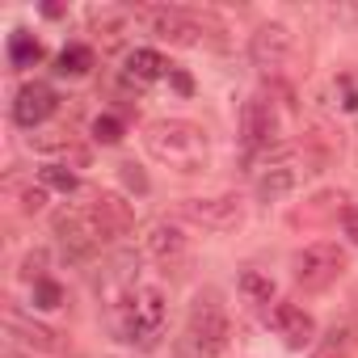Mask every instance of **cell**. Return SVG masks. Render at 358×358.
I'll list each match as a JSON object with an SVG mask.
<instances>
[{
	"instance_id": "2",
	"label": "cell",
	"mask_w": 358,
	"mask_h": 358,
	"mask_svg": "<svg viewBox=\"0 0 358 358\" xmlns=\"http://www.w3.org/2000/svg\"><path fill=\"white\" fill-rule=\"evenodd\" d=\"M164 316H169V303H164V295L156 287L127 291L110 312L114 333L122 341H131V345H156V337L164 333Z\"/></svg>"
},
{
	"instance_id": "7",
	"label": "cell",
	"mask_w": 358,
	"mask_h": 358,
	"mask_svg": "<svg viewBox=\"0 0 358 358\" xmlns=\"http://www.w3.org/2000/svg\"><path fill=\"white\" fill-rule=\"evenodd\" d=\"M182 220H190V224H199L207 232H232L245 220V211H241L236 194H215V199H186Z\"/></svg>"
},
{
	"instance_id": "20",
	"label": "cell",
	"mask_w": 358,
	"mask_h": 358,
	"mask_svg": "<svg viewBox=\"0 0 358 358\" xmlns=\"http://www.w3.org/2000/svg\"><path fill=\"white\" fill-rule=\"evenodd\" d=\"M38 186H47V190H64V194H76V190H80L76 173H68L64 164H47V169L38 173Z\"/></svg>"
},
{
	"instance_id": "25",
	"label": "cell",
	"mask_w": 358,
	"mask_h": 358,
	"mask_svg": "<svg viewBox=\"0 0 358 358\" xmlns=\"http://www.w3.org/2000/svg\"><path fill=\"white\" fill-rule=\"evenodd\" d=\"M43 266H47V253L43 249H34L26 262H22V278H30V282H38L43 278Z\"/></svg>"
},
{
	"instance_id": "12",
	"label": "cell",
	"mask_w": 358,
	"mask_h": 358,
	"mask_svg": "<svg viewBox=\"0 0 358 358\" xmlns=\"http://www.w3.org/2000/svg\"><path fill=\"white\" fill-rule=\"evenodd\" d=\"M5 329H9V337H17V341H22V345H30V350H43V354H55V350L64 345L55 329H47V324H38V320L22 316L17 308H9V312H5Z\"/></svg>"
},
{
	"instance_id": "4",
	"label": "cell",
	"mask_w": 358,
	"mask_h": 358,
	"mask_svg": "<svg viewBox=\"0 0 358 358\" xmlns=\"http://www.w3.org/2000/svg\"><path fill=\"white\" fill-rule=\"evenodd\" d=\"M51 224H55V236H59V249L68 262H89L106 245V232L89 207H64V211H55Z\"/></svg>"
},
{
	"instance_id": "26",
	"label": "cell",
	"mask_w": 358,
	"mask_h": 358,
	"mask_svg": "<svg viewBox=\"0 0 358 358\" xmlns=\"http://www.w3.org/2000/svg\"><path fill=\"white\" fill-rule=\"evenodd\" d=\"M122 182H127V190H135V194H148V177H143L135 164H122Z\"/></svg>"
},
{
	"instance_id": "5",
	"label": "cell",
	"mask_w": 358,
	"mask_h": 358,
	"mask_svg": "<svg viewBox=\"0 0 358 358\" xmlns=\"http://www.w3.org/2000/svg\"><path fill=\"white\" fill-rule=\"evenodd\" d=\"M278 135H282V127H278L274 106H270L266 97L245 101V114H241V143H245L249 160H274V156H282L287 148L278 143Z\"/></svg>"
},
{
	"instance_id": "3",
	"label": "cell",
	"mask_w": 358,
	"mask_h": 358,
	"mask_svg": "<svg viewBox=\"0 0 358 358\" xmlns=\"http://www.w3.org/2000/svg\"><path fill=\"white\" fill-rule=\"evenodd\" d=\"M228 337H232V324H228V312L207 295L194 299L190 308V320H186V333L177 337V354L182 358H220L228 350Z\"/></svg>"
},
{
	"instance_id": "17",
	"label": "cell",
	"mask_w": 358,
	"mask_h": 358,
	"mask_svg": "<svg viewBox=\"0 0 358 358\" xmlns=\"http://www.w3.org/2000/svg\"><path fill=\"white\" fill-rule=\"evenodd\" d=\"M354 345H358V324H333L316 341V358H350Z\"/></svg>"
},
{
	"instance_id": "8",
	"label": "cell",
	"mask_w": 358,
	"mask_h": 358,
	"mask_svg": "<svg viewBox=\"0 0 358 358\" xmlns=\"http://www.w3.org/2000/svg\"><path fill=\"white\" fill-rule=\"evenodd\" d=\"M55 106H59L55 89H51V85H43V80H30V85H22V89H17L13 122H17V127H26V131H34V127H43V122L55 114Z\"/></svg>"
},
{
	"instance_id": "16",
	"label": "cell",
	"mask_w": 358,
	"mask_h": 358,
	"mask_svg": "<svg viewBox=\"0 0 358 358\" xmlns=\"http://www.w3.org/2000/svg\"><path fill=\"white\" fill-rule=\"evenodd\" d=\"M164 72H173V68L164 64V55H156V51H148V47H135V51L127 55V80H135V85H152V80H160Z\"/></svg>"
},
{
	"instance_id": "18",
	"label": "cell",
	"mask_w": 358,
	"mask_h": 358,
	"mask_svg": "<svg viewBox=\"0 0 358 358\" xmlns=\"http://www.w3.org/2000/svg\"><path fill=\"white\" fill-rule=\"evenodd\" d=\"M38 59H43V43H38L34 34L17 30V34L9 38V64H13V68H34Z\"/></svg>"
},
{
	"instance_id": "23",
	"label": "cell",
	"mask_w": 358,
	"mask_h": 358,
	"mask_svg": "<svg viewBox=\"0 0 358 358\" xmlns=\"http://www.w3.org/2000/svg\"><path fill=\"white\" fill-rule=\"evenodd\" d=\"M93 139H97V143H118V139H122V122H118L114 114H97V118H93Z\"/></svg>"
},
{
	"instance_id": "27",
	"label": "cell",
	"mask_w": 358,
	"mask_h": 358,
	"mask_svg": "<svg viewBox=\"0 0 358 358\" xmlns=\"http://www.w3.org/2000/svg\"><path fill=\"white\" fill-rule=\"evenodd\" d=\"M43 203H47V186H30V190L22 194V207H26V211H43Z\"/></svg>"
},
{
	"instance_id": "14",
	"label": "cell",
	"mask_w": 358,
	"mask_h": 358,
	"mask_svg": "<svg viewBox=\"0 0 358 358\" xmlns=\"http://www.w3.org/2000/svg\"><path fill=\"white\" fill-rule=\"evenodd\" d=\"M143 249H148L156 262H164V266H169L173 257H182V253H186V236H182V228H177V224L160 220V224H152V228H148Z\"/></svg>"
},
{
	"instance_id": "10",
	"label": "cell",
	"mask_w": 358,
	"mask_h": 358,
	"mask_svg": "<svg viewBox=\"0 0 358 358\" xmlns=\"http://www.w3.org/2000/svg\"><path fill=\"white\" fill-rule=\"evenodd\" d=\"M270 324H274V333H278L291 350H303V345L316 341V320H312L299 303H274V308H270Z\"/></svg>"
},
{
	"instance_id": "28",
	"label": "cell",
	"mask_w": 358,
	"mask_h": 358,
	"mask_svg": "<svg viewBox=\"0 0 358 358\" xmlns=\"http://www.w3.org/2000/svg\"><path fill=\"white\" fill-rule=\"evenodd\" d=\"M341 228H345V236H350V245H358V207H354V211H345V220H341Z\"/></svg>"
},
{
	"instance_id": "1",
	"label": "cell",
	"mask_w": 358,
	"mask_h": 358,
	"mask_svg": "<svg viewBox=\"0 0 358 358\" xmlns=\"http://www.w3.org/2000/svg\"><path fill=\"white\" fill-rule=\"evenodd\" d=\"M143 148L152 160L177 169V173H203L207 169V131L199 122H186V118H160L143 131Z\"/></svg>"
},
{
	"instance_id": "13",
	"label": "cell",
	"mask_w": 358,
	"mask_h": 358,
	"mask_svg": "<svg viewBox=\"0 0 358 358\" xmlns=\"http://www.w3.org/2000/svg\"><path fill=\"white\" fill-rule=\"evenodd\" d=\"M89 211H93V220L101 224V232H106V241H118V236H127L131 232V207L118 199V194H93V203H85Z\"/></svg>"
},
{
	"instance_id": "6",
	"label": "cell",
	"mask_w": 358,
	"mask_h": 358,
	"mask_svg": "<svg viewBox=\"0 0 358 358\" xmlns=\"http://www.w3.org/2000/svg\"><path fill=\"white\" fill-rule=\"evenodd\" d=\"M291 270H295V282L303 291H324V287H333L341 278L345 253L337 245H329V241H316V245H308V249H299L291 257Z\"/></svg>"
},
{
	"instance_id": "24",
	"label": "cell",
	"mask_w": 358,
	"mask_h": 358,
	"mask_svg": "<svg viewBox=\"0 0 358 358\" xmlns=\"http://www.w3.org/2000/svg\"><path fill=\"white\" fill-rule=\"evenodd\" d=\"M59 303H64V287L51 278H38L34 282V308H59Z\"/></svg>"
},
{
	"instance_id": "22",
	"label": "cell",
	"mask_w": 358,
	"mask_h": 358,
	"mask_svg": "<svg viewBox=\"0 0 358 358\" xmlns=\"http://www.w3.org/2000/svg\"><path fill=\"white\" fill-rule=\"evenodd\" d=\"M241 291H245L249 299H257V303H270V299H274V282L262 278V274H253V270L241 274Z\"/></svg>"
},
{
	"instance_id": "9",
	"label": "cell",
	"mask_w": 358,
	"mask_h": 358,
	"mask_svg": "<svg viewBox=\"0 0 358 358\" xmlns=\"http://www.w3.org/2000/svg\"><path fill=\"white\" fill-rule=\"evenodd\" d=\"M291 55V30L282 22H270V26H257V34L249 38V59L262 68V72H274L282 68Z\"/></svg>"
},
{
	"instance_id": "19",
	"label": "cell",
	"mask_w": 358,
	"mask_h": 358,
	"mask_svg": "<svg viewBox=\"0 0 358 358\" xmlns=\"http://www.w3.org/2000/svg\"><path fill=\"white\" fill-rule=\"evenodd\" d=\"M89 68H93V51H89L85 43L64 47V51H59V59H55V72H59V76H85Z\"/></svg>"
},
{
	"instance_id": "15",
	"label": "cell",
	"mask_w": 358,
	"mask_h": 358,
	"mask_svg": "<svg viewBox=\"0 0 358 358\" xmlns=\"http://www.w3.org/2000/svg\"><path fill=\"white\" fill-rule=\"evenodd\" d=\"M295 186H299V173H295L291 164H270V169L257 177V199H262V203H282Z\"/></svg>"
},
{
	"instance_id": "21",
	"label": "cell",
	"mask_w": 358,
	"mask_h": 358,
	"mask_svg": "<svg viewBox=\"0 0 358 358\" xmlns=\"http://www.w3.org/2000/svg\"><path fill=\"white\" fill-rule=\"evenodd\" d=\"M30 148L34 152H72V135L68 131H43V135H30ZM76 160H85V152H72Z\"/></svg>"
},
{
	"instance_id": "11",
	"label": "cell",
	"mask_w": 358,
	"mask_h": 358,
	"mask_svg": "<svg viewBox=\"0 0 358 358\" xmlns=\"http://www.w3.org/2000/svg\"><path fill=\"white\" fill-rule=\"evenodd\" d=\"M148 26H152L156 38H164L173 47H194L199 34H203V26L190 13H182V9H152L148 13Z\"/></svg>"
}]
</instances>
